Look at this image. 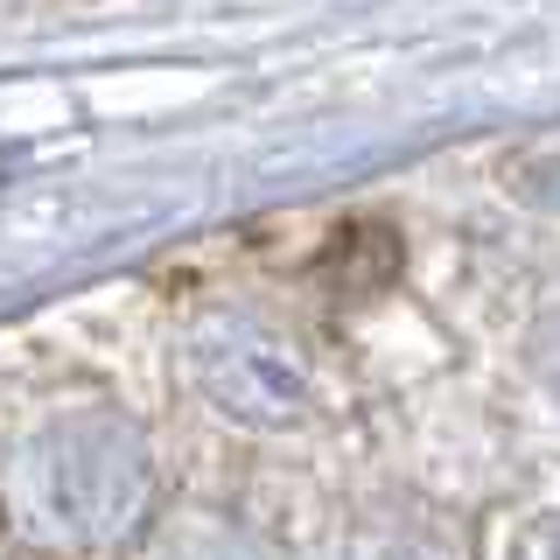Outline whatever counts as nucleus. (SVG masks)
<instances>
[]
</instances>
